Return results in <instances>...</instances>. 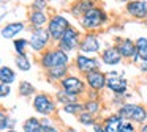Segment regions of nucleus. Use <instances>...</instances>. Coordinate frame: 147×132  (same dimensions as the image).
I'll return each instance as SVG.
<instances>
[{
    "label": "nucleus",
    "instance_id": "nucleus-1",
    "mask_svg": "<svg viewBox=\"0 0 147 132\" xmlns=\"http://www.w3.org/2000/svg\"><path fill=\"white\" fill-rule=\"evenodd\" d=\"M78 22H79L81 30H84V33L86 31H100L106 25H109L111 16H109V13L103 6L96 5L92 9H89L82 17L78 19Z\"/></svg>",
    "mask_w": 147,
    "mask_h": 132
},
{
    "label": "nucleus",
    "instance_id": "nucleus-2",
    "mask_svg": "<svg viewBox=\"0 0 147 132\" xmlns=\"http://www.w3.org/2000/svg\"><path fill=\"white\" fill-rule=\"evenodd\" d=\"M115 112L122 116L123 121H131L136 126H141L147 123V105L141 102H134V101H128L123 102Z\"/></svg>",
    "mask_w": 147,
    "mask_h": 132
},
{
    "label": "nucleus",
    "instance_id": "nucleus-3",
    "mask_svg": "<svg viewBox=\"0 0 147 132\" xmlns=\"http://www.w3.org/2000/svg\"><path fill=\"white\" fill-rule=\"evenodd\" d=\"M70 63H71L70 53L62 50L59 46L48 47L40 55V65L45 69H51L55 68V66H70Z\"/></svg>",
    "mask_w": 147,
    "mask_h": 132
},
{
    "label": "nucleus",
    "instance_id": "nucleus-4",
    "mask_svg": "<svg viewBox=\"0 0 147 132\" xmlns=\"http://www.w3.org/2000/svg\"><path fill=\"white\" fill-rule=\"evenodd\" d=\"M84 31H81V28L70 25L68 30L63 33V36L60 38V41L57 43V46L62 50L71 53V52H79V46H81V39H82Z\"/></svg>",
    "mask_w": 147,
    "mask_h": 132
},
{
    "label": "nucleus",
    "instance_id": "nucleus-5",
    "mask_svg": "<svg viewBox=\"0 0 147 132\" xmlns=\"http://www.w3.org/2000/svg\"><path fill=\"white\" fill-rule=\"evenodd\" d=\"M103 41L98 31H86L82 35L79 46V52L86 55H100L103 50Z\"/></svg>",
    "mask_w": 147,
    "mask_h": 132
},
{
    "label": "nucleus",
    "instance_id": "nucleus-6",
    "mask_svg": "<svg viewBox=\"0 0 147 132\" xmlns=\"http://www.w3.org/2000/svg\"><path fill=\"white\" fill-rule=\"evenodd\" d=\"M71 25L70 19L63 14H52L49 17L48 22V31H49V36H51V41L54 43H59L60 38L63 36V33L68 30V27Z\"/></svg>",
    "mask_w": 147,
    "mask_h": 132
},
{
    "label": "nucleus",
    "instance_id": "nucleus-7",
    "mask_svg": "<svg viewBox=\"0 0 147 132\" xmlns=\"http://www.w3.org/2000/svg\"><path fill=\"white\" fill-rule=\"evenodd\" d=\"M73 66L81 75H84L90 71L101 69L103 63H101V60H100V57H89V55H86V53L76 52V55L73 57Z\"/></svg>",
    "mask_w": 147,
    "mask_h": 132
},
{
    "label": "nucleus",
    "instance_id": "nucleus-8",
    "mask_svg": "<svg viewBox=\"0 0 147 132\" xmlns=\"http://www.w3.org/2000/svg\"><path fill=\"white\" fill-rule=\"evenodd\" d=\"M108 74V80H106V90L111 91L112 94H125L128 93L130 83L125 79L123 71H117V69H111L106 72Z\"/></svg>",
    "mask_w": 147,
    "mask_h": 132
},
{
    "label": "nucleus",
    "instance_id": "nucleus-9",
    "mask_svg": "<svg viewBox=\"0 0 147 132\" xmlns=\"http://www.w3.org/2000/svg\"><path fill=\"white\" fill-rule=\"evenodd\" d=\"M59 85H60V90L78 94V96H81V97H84V94H86V91H87V85H86L84 77L81 74H71L70 72L67 77L59 82Z\"/></svg>",
    "mask_w": 147,
    "mask_h": 132
},
{
    "label": "nucleus",
    "instance_id": "nucleus-10",
    "mask_svg": "<svg viewBox=\"0 0 147 132\" xmlns=\"http://www.w3.org/2000/svg\"><path fill=\"white\" fill-rule=\"evenodd\" d=\"M33 110L41 116H51L55 113V101L48 93H38L33 97Z\"/></svg>",
    "mask_w": 147,
    "mask_h": 132
},
{
    "label": "nucleus",
    "instance_id": "nucleus-11",
    "mask_svg": "<svg viewBox=\"0 0 147 132\" xmlns=\"http://www.w3.org/2000/svg\"><path fill=\"white\" fill-rule=\"evenodd\" d=\"M49 43H51V36H49L48 28H33L32 35H30L29 39V46L33 52H45L49 47Z\"/></svg>",
    "mask_w": 147,
    "mask_h": 132
},
{
    "label": "nucleus",
    "instance_id": "nucleus-12",
    "mask_svg": "<svg viewBox=\"0 0 147 132\" xmlns=\"http://www.w3.org/2000/svg\"><path fill=\"white\" fill-rule=\"evenodd\" d=\"M114 46H115V49L119 50V53H120L123 61H131V58L138 53L134 39H131V38H128V36H115Z\"/></svg>",
    "mask_w": 147,
    "mask_h": 132
},
{
    "label": "nucleus",
    "instance_id": "nucleus-13",
    "mask_svg": "<svg viewBox=\"0 0 147 132\" xmlns=\"http://www.w3.org/2000/svg\"><path fill=\"white\" fill-rule=\"evenodd\" d=\"M84 82H86L87 88L89 90H95V91H103L106 90V80H108V74H106L103 69H95V71H90L87 74L82 75Z\"/></svg>",
    "mask_w": 147,
    "mask_h": 132
},
{
    "label": "nucleus",
    "instance_id": "nucleus-14",
    "mask_svg": "<svg viewBox=\"0 0 147 132\" xmlns=\"http://www.w3.org/2000/svg\"><path fill=\"white\" fill-rule=\"evenodd\" d=\"M123 13L134 21H147V0H133L123 5Z\"/></svg>",
    "mask_w": 147,
    "mask_h": 132
},
{
    "label": "nucleus",
    "instance_id": "nucleus-15",
    "mask_svg": "<svg viewBox=\"0 0 147 132\" xmlns=\"http://www.w3.org/2000/svg\"><path fill=\"white\" fill-rule=\"evenodd\" d=\"M100 60L105 66H117L123 61L114 44H108V46L103 47L101 53H100Z\"/></svg>",
    "mask_w": 147,
    "mask_h": 132
},
{
    "label": "nucleus",
    "instance_id": "nucleus-16",
    "mask_svg": "<svg viewBox=\"0 0 147 132\" xmlns=\"http://www.w3.org/2000/svg\"><path fill=\"white\" fill-rule=\"evenodd\" d=\"M101 123L106 132H120V126L123 123L122 116L117 112H109L101 116Z\"/></svg>",
    "mask_w": 147,
    "mask_h": 132
},
{
    "label": "nucleus",
    "instance_id": "nucleus-17",
    "mask_svg": "<svg viewBox=\"0 0 147 132\" xmlns=\"http://www.w3.org/2000/svg\"><path fill=\"white\" fill-rule=\"evenodd\" d=\"M98 3L96 2H89V0H74L70 5V14L73 16L74 19H79L86 14L89 9H92L93 6H96Z\"/></svg>",
    "mask_w": 147,
    "mask_h": 132
},
{
    "label": "nucleus",
    "instance_id": "nucleus-18",
    "mask_svg": "<svg viewBox=\"0 0 147 132\" xmlns=\"http://www.w3.org/2000/svg\"><path fill=\"white\" fill-rule=\"evenodd\" d=\"M24 28H26V24L24 22H10V24L3 25L2 30H0V36L5 38V39H16L18 35L22 33Z\"/></svg>",
    "mask_w": 147,
    "mask_h": 132
},
{
    "label": "nucleus",
    "instance_id": "nucleus-19",
    "mask_svg": "<svg viewBox=\"0 0 147 132\" xmlns=\"http://www.w3.org/2000/svg\"><path fill=\"white\" fill-rule=\"evenodd\" d=\"M84 102V110L89 113H92L93 116H96L98 119H101L103 112H105V102L103 99H82Z\"/></svg>",
    "mask_w": 147,
    "mask_h": 132
},
{
    "label": "nucleus",
    "instance_id": "nucleus-20",
    "mask_svg": "<svg viewBox=\"0 0 147 132\" xmlns=\"http://www.w3.org/2000/svg\"><path fill=\"white\" fill-rule=\"evenodd\" d=\"M49 17L51 16L46 11H30L29 14V22L33 28H45V25H48Z\"/></svg>",
    "mask_w": 147,
    "mask_h": 132
},
{
    "label": "nucleus",
    "instance_id": "nucleus-21",
    "mask_svg": "<svg viewBox=\"0 0 147 132\" xmlns=\"http://www.w3.org/2000/svg\"><path fill=\"white\" fill-rule=\"evenodd\" d=\"M70 74V66H55V68L46 69V77L51 83L54 82H60L62 79H65Z\"/></svg>",
    "mask_w": 147,
    "mask_h": 132
},
{
    "label": "nucleus",
    "instance_id": "nucleus-22",
    "mask_svg": "<svg viewBox=\"0 0 147 132\" xmlns=\"http://www.w3.org/2000/svg\"><path fill=\"white\" fill-rule=\"evenodd\" d=\"M79 101H82V97L78 96V94L68 93V91L59 90L55 93V102H59L60 105H67V104H71V102H79Z\"/></svg>",
    "mask_w": 147,
    "mask_h": 132
},
{
    "label": "nucleus",
    "instance_id": "nucleus-23",
    "mask_svg": "<svg viewBox=\"0 0 147 132\" xmlns=\"http://www.w3.org/2000/svg\"><path fill=\"white\" fill-rule=\"evenodd\" d=\"M22 131L24 132H43V126L36 116H30L24 121L22 124Z\"/></svg>",
    "mask_w": 147,
    "mask_h": 132
},
{
    "label": "nucleus",
    "instance_id": "nucleus-24",
    "mask_svg": "<svg viewBox=\"0 0 147 132\" xmlns=\"http://www.w3.org/2000/svg\"><path fill=\"white\" fill-rule=\"evenodd\" d=\"M76 119H78V123H79L81 126H84V127H92V126L98 121L96 116H93L92 113L86 112V110H82V112L76 116Z\"/></svg>",
    "mask_w": 147,
    "mask_h": 132
},
{
    "label": "nucleus",
    "instance_id": "nucleus-25",
    "mask_svg": "<svg viewBox=\"0 0 147 132\" xmlns=\"http://www.w3.org/2000/svg\"><path fill=\"white\" fill-rule=\"evenodd\" d=\"M136 43V50L141 61H147V36H138L134 39Z\"/></svg>",
    "mask_w": 147,
    "mask_h": 132
},
{
    "label": "nucleus",
    "instance_id": "nucleus-26",
    "mask_svg": "<svg viewBox=\"0 0 147 132\" xmlns=\"http://www.w3.org/2000/svg\"><path fill=\"white\" fill-rule=\"evenodd\" d=\"M14 80H16V72L10 66H0V82L11 85Z\"/></svg>",
    "mask_w": 147,
    "mask_h": 132
},
{
    "label": "nucleus",
    "instance_id": "nucleus-27",
    "mask_svg": "<svg viewBox=\"0 0 147 132\" xmlns=\"http://www.w3.org/2000/svg\"><path fill=\"white\" fill-rule=\"evenodd\" d=\"M14 65H16V68L22 72H27V71L32 69V61H30L27 53L26 55H18L16 58H14Z\"/></svg>",
    "mask_w": 147,
    "mask_h": 132
},
{
    "label": "nucleus",
    "instance_id": "nucleus-28",
    "mask_svg": "<svg viewBox=\"0 0 147 132\" xmlns=\"http://www.w3.org/2000/svg\"><path fill=\"white\" fill-rule=\"evenodd\" d=\"M62 110H63L65 113H68V115L78 116V115H79V113L84 110V102H82V101H79V102H71V104H67V105L62 107Z\"/></svg>",
    "mask_w": 147,
    "mask_h": 132
},
{
    "label": "nucleus",
    "instance_id": "nucleus-29",
    "mask_svg": "<svg viewBox=\"0 0 147 132\" xmlns=\"http://www.w3.org/2000/svg\"><path fill=\"white\" fill-rule=\"evenodd\" d=\"M18 91H19V96L29 97V96H32V94H35V87H33L29 80H21Z\"/></svg>",
    "mask_w": 147,
    "mask_h": 132
},
{
    "label": "nucleus",
    "instance_id": "nucleus-30",
    "mask_svg": "<svg viewBox=\"0 0 147 132\" xmlns=\"http://www.w3.org/2000/svg\"><path fill=\"white\" fill-rule=\"evenodd\" d=\"M13 47H14V50H16L18 55H26L27 47H30L29 46V39H26V38H16V39L13 41Z\"/></svg>",
    "mask_w": 147,
    "mask_h": 132
},
{
    "label": "nucleus",
    "instance_id": "nucleus-31",
    "mask_svg": "<svg viewBox=\"0 0 147 132\" xmlns=\"http://www.w3.org/2000/svg\"><path fill=\"white\" fill-rule=\"evenodd\" d=\"M40 121H41V126H43V132H60L59 127L52 123V119L49 118V116H45V118L40 119Z\"/></svg>",
    "mask_w": 147,
    "mask_h": 132
},
{
    "label": "nucleus",
    "instance_id": "nucleus-32",
    "mask_svg": "<svg viewBox=\"0 0 147 132\" xmlns=\"http://www.w3.org/2000/svg\"><path fill=\"white\" fill-rule=\"evenodd\" d=\"M48 0H32V11H46Z\"/></svg>",
    "mask_w": 147,
    "mask_h": 132
},
{
    "label": "nucleus",
    "instance_id": "nucleus-33",
    "mask_svg": "<svg viewBox=\"0 0 147 132\" xmlns=\"http://www.w3.org/2000/svg\"><path fill=\"white\" fill-rule=\"evenodd\" d=\"M120 132H138V126L131 121H123L120 126Z\"/></svg>",
    "mask_w": 147,
    "mask_h": 132
},
{
    "label": "nucleus",
    "instance_id": "nucleus-34",
    "mask_svg": "<svg viewBox=\"0 0 147 132\" xmlns=\"http://www.w3.org/2000/svg\"><path fill=\"white\" fill-rule=\"evenodd\" d=\"M8 115L3 112V110H0V132L2 131H7L8 129Z\"/></svg>",
    "mask_w": 147,
    "mask_h": 132
},
{
    "label": "nucleus",
    "instance_id": "nucleus-35",
    "mask_svg": "<svg viewBox=\"0 0 147 132\" xmlns=\"http://www.w3.org/2000/svg\"><path fill=\"white\" fill-rule=\"evenodd\" d=\"M103 93H100V91H95V90H89L87 88L86 94H84V99H103L101 96Z\"/></svg>",
    "mask_w": 147,
    "mask_h": 132
},
{
    "label": "nucleus",
    "instance_id": "nucleus-36",
    "mask_svg": "<svg viewBox=\"0 0 147 132\" xmlns=\"http://www.w3.org/2000/svg\"><path fill=\"white\" fill-rule=\"evenodd\" d=\"M11 94V85L0 82V97H7Z\"/></svg>",
    "mask_w": 147,
    "mask_h": 132
},
{
    "label": "nucleus",
    "instance_id": "nucleus-37",
    "mask_svg": "<svg viewBox=\"0 0 147 132\" xmlns=\"http://www.w3.org/2000/svg\"><path fill=\"white\" fill-rule=\"evenodd\" d=\"M92 132H106L105 131V126H103V123H101V119H98V121L92 126Z\"/></svg>",
    "mask_w": 147,
    "mask_h": 132
},
{
    "label": "nucleus",
    "instance_id": "nucleus-38",
    "mask_svg": "<svg viewBox=\"0 0 147 132\" xmlns=\"http://www.w3.org/2000/svg\"><path fill=\"white\" fill-rule=\"evenodd\" d=\"M138 69H139L141 74H146L147 75V61H141L139 65H138Z\"/></svg>",
    "mask_w": 147,
    "mask_h": 132
},
{
    "label": "nucleus",
    "instance_id": "nucleus-39",
    "mask_svg": "<svg viewBox=\"0 0 147 132\" xmlns=\"http://www.w3.org/2000/svg\"><path fill=\"white\" fill-rule=\"evenodd\" d=\"M138 132H147V123H144V124L138 126Z\"/></svg>",
    "mask_w": 147,
    "mask_h": 132
},
{
    "label": "nucleus",
    "instance_id": "nucleus-40",
    "mask_svg": "<svg viewBox=\"0 0 147 132\" xmlns=\"http://www.w3.org/2000/svg\"><path fill=\"white\" fill-rule=\"evenodd\" d=\"M62 132H78L74 127H71V126H65L63 129H62Z\"/></svg>",
    "mask_w": 147,
    "mask_h": 132
},
{
    "label": "nucleus",
    "instance_id": "nucleus-41",
    "mask_svg": "<svg viewBox=\"0 0 147 132\" xmlns=\"http://www.w3.org/2000/svg\"><path fill=\"white\" fill-rule=\"evenodd\" d=\"M114 2H117V3H122V5H127L128 2H133V0H114Z\"/></svg>",
    "mask_w": 147,
    "mask_h": 132
},
{
    "label": "nucleus",
    "instance_id": "nucleus-42",
    "mask_svg": "<svg viewBox=\"0 0 147 132\" xmlns=\"http://www.w3.org/2000/svg\"><path fill=\"white\" fill-rule=\"evenodd\" d=\"M5 132H18V131H14V129H7Z\"/></svg>",
    "mask_w": 147,
    "mask_h": 132
},
{
    "label": "nucleus",
    "instance_id": "nucleus-43",
    "mask_svg": "<svg viewBox=\"0 0 147 132\" xmlns=\"http://www.w3.org/2000/svg\"><path fill=\"white\" fill-rule=\"evenodd\" d=\"M89 2H98V0H89Z\"/></svg>",
    "mask_w": 147,
    "mask_h": 132
},
{
    "label": "nucleus",
    "instance_id": "nucleus-44",
    "mask_svg": "<svg viewBox=\"0 0 147 132\" xmlns=\"http://www.w3.org/2000/svg\"><path fill=\"white\" fill-rule=\"evenodd\" d=\"M48 2H57V0H48Z\"/></svg>",
    "mask_w": 147,
    "mask_h": 132
},
{
    "label": "nucleus",
    "instance_id": "nucleus-45",
    "mask_svg": "<svg viewBox=\"0 0 147 132\" xmlns=\"http://www.w3.org/2000/svg\"><path fill=\"white\" fill-rule=\"evenodd\" d=\"M146 25H147V21H146Z\"/></svg>",
    "mask_w": 147,
    "mask_h": 132
},
{
    "label": "nucleus",
    "instance_id": "nucleus-46",
    "mask_svg": "<svg viewBox=\"0 0 147 132\" xmlns=\"http://www.w3.org/2000/svg\"><path fill=\"white\" fill-rule=\"evenodd\" d=\"M0 63H2V60H0Z\"/></svg>",
    "mask_w": 147,
    "mask_h": 132
}]
</instances>
